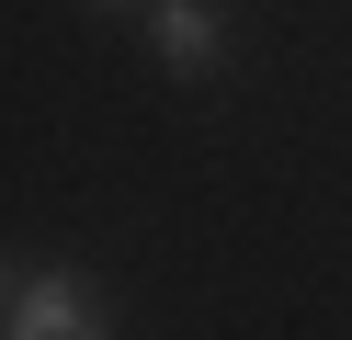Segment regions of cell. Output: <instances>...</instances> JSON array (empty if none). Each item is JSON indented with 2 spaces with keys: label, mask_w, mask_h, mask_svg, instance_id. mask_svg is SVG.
<instances>
[{
  "label": "cell",
  "mask_w": 352,
  "mask_h": 340,
  "mask_svg": "<svg viewBox=\"0 0 352 340\" xmlns=\"http://www.w3.org/2000/svg\"><path fill=\"white\" fill-rule=\"evenodd\" d=\"M102 306L91 284H69V272H34V284H12V340H91Z\"/></svg>",
  "instance_id": "6da1fadb"
},
{
  "label": "cell",
  "mask_w": 352,
  "mask_h": 340,
  "mask_svg": "<svg viewBox=\"0 0 352 340\" xmlns=\"http://www.w3.org/2000/svg\"><path fill=\"white\" fill-rule=\"evenodd\" d=\"M148 45H160V68H216V12L205 0H148Z\"/></svg>",
  "instance_id": "7a4b0ae2"
}]
</instances>
